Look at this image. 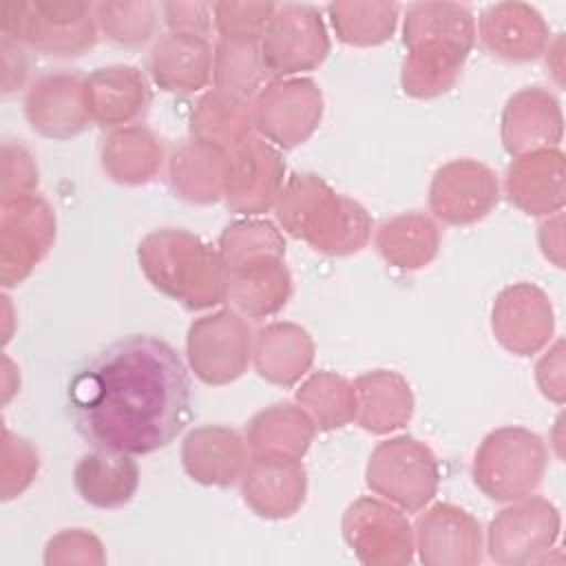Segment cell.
I'll return each mask as SVG.
<instances>
[{
	"instance_id": "6da1fadb",
	"label": "cell",
	"mask_w": 566,
	"mask_h": 566,
	"mask_svg": "<svg viewBox=\"0 0 566 566\" xmlns=\"http://www.w3.org/2000/svg\"><path fill=\"white\" fill-rule=\"evenodd\" d=\"M66 413L93 449L148 455L168 447L190 422L192 387L166 340L130 334L75 369Z\"/></svg>"
},
{
	"instance_id": "7a4b0ae2",
	"label": "cell",
	"mask_w": 566,
	"mask_h": 566,
	"mask_svg": "<svg viewBox=\"0 0 566 566\" xmlns=\"http://www.w3.org/2000/svg\"><path fill=\"white\" fill-rule=\"evenodd\" d=\"M475 38L467 7L453 2L413 4L405 20L402 88L413 97H436L455 82Z\"/></svg>"
},
{
	"instance_id": "3957f363",
	"label": "cell",
	"mask_w": 566,
	"mask_h": 566,
	"mask_svg": "<svg viewBox=\"0 0 566 566\" xmlns=\"http://www.w3.org/2000/svg\"><path fill=\"white\" fill-rule=\"evenodd\" d=\"M226 298L248 316L279 312L292 292L283 254L285 241L270 221H237L221 234Z\"/></svg>"
},
{
	"instance_id": "277c9868",
	"label": "cell",
	"mask_w": 566,
	"mask_h": 566,
	"mask_svg": "<svg viewBox=\"0 0 566 566\" xmlns=\"http://www.w3.org/2000/svg\"><path fill=\"white\" fill-rule=\"evenodd\" d=\"M276 219L292 237L327 254L358 252L371 232L365 208L312 172L294 175L285 184L276 197Z\"/></svg>"
},
{
	"instance_id": "5b68a950",
	"label": "cell",
	"mask_w": 566,
	"mask_h": 566,
	"mask_svg": "<svg viewBox=\"0 0 566 566\" xmlns=\"http://www.w3.org/2000/svg\"><path fill=\"white\" fill-rule=\"evenodd\" d=\"M148 281L190 310L217 305L226 298V270L221 256L199 237L164 228L150 232L137 250Z\"/></svg>"
},
{
	"instance_id": "8992f818",
	"label": "cell",
	"mask_w": 566,
	"mask_h": 566,
	"mask_svg": "<svg viewBox=\"0 0 566 566\" xmlns=\"http://www.w3.org/2000/svg\"><path fill=\"white\" fill-rule=\"evenodd\" d=\"M546 469L542 438L522 427L491 431L473 460V482L495 502L526 497Z\"/></svg>"
},
{
	"instance_id": "52a82bcc",
	"label": "cell",
	"mask_w": 566,
	"mask_h": 566,
	"mask_svg": "<svg viewBox=\"0 0 566 566\" xmlns=\"http://www.w3.org/2000/svg\"><path fill=\"white\" fill-rule=\"evenodd\" d=\"M2 33L46 55H80L95 44L91 4L4 2Z\"/></svg>"
},
{
	"instance_id": "ba28073f",
	"label": "cell",
	"mask_w": 566,
	"mask_h": 566,
	"mask_svg": "<svg viewBox=\"0 0 566 566\" xmlns=\"http://www.w3.org/2000/svg\"><path fill=\"white\" fill-rule=\"evenodd\" d=\"M438 480L433 453L409 436L380 442L367 464V486L407 513H416L436 495Z\"/></svg>"
},
{
	"instance_id": "9c48e42d",
	"label": "cell",
	"mask_w": 566,
	"mask_h": 566,
	"mask_svg": "<svg viewBox=\"0 0 566 566\" xmlns=\"http://www.w3.org/2000/svg\"><path fill=\"white\" fill-rule=\"evenodd\" d=\"M329 42L316 9L305 4L276 7L263 35L261 55L270 73L290 75L325 60Z\"/></svg>"
},
{
	"instance_id": "30bf717a",
	"label": "cell",
	"mask_w": 566,
	"mask_h": 566,
	"mask_svg": "<svg viewBox=\"0 0 566 566\" xmlns=\"http://www.w3.org/2000/svg\"><path fill=\"white\" fill-rule=\"evenodd\" d=\"M250 327L234 312L223 310L195 321L188 329V360L208 385H226L243 374L250 360Z\"/></svg>"
},
{
	"instance_id": "8fae6325",
	"label": "cell",
	"mask_w": 566,
	"mask_h": 566,
	"mask_svg": "<svg viewBox=\"0 0 566 566\" xmlns=\"http://www.w3.org/2000/svg\"><path fill=\"white\" fill-rule=\"evenodd\" d=\"M323 99L312 80L263 86L254 106V126L281 148L303 144L321 122Z\"/></svg>"
},
{
	"instance_id": "7c38bea8",
	"label": "cell",
	"mask_w": 566,
	"mask_h": 566,
	"mask_svg": "<svg viewBox=\"0 0 566 566\" xmlns=\"http://www.w3.org/2000/svg\"><path fill=\"white\" fill-rule=\"evenodd\" d=\"M283 161L265 142L248 137L228 153L226 203L239 214H261L279 197Z\"/></svg>"
},
{
	"instance_id": "4fadbf2b",
	"label": "cell",
	"mask_w": 566,
	"mask_h": 566,
	"mask_svg": "<svg viewBox=\"0 0 566 566\" xmlns=\"http://www.w3.org/2000/svg\"><path fill=\"white\" fill-rule=\"evenodd\" d=\"M559 535V513L544 500L533 497L504 509L489 528V553L500 564L535 562Z\"/></svg>"
},
{
	"instance_id": "5bb4252c",
	"label": "cell",
	"mask_w": 566,
	"mask_h": 566,
	"mask_svg": "<svg viewBox=\"0 0 566 566\" xmlns=\"http://www.w3.org/2000/svg\"><path fill=\"white\" fill-rule=\"evenodd\" d=\"M343 533L365 564H402L411 559V526L400 511L363 497L345 513Z\"/></svg>"
},
{
	"instance_id": "9a60e30c",
	"label": "cell",
	"mask_w": 566,
	"mask_h": 566,
	"mask_svg": "<svg viewBox=\"0 0 566 566\" xmlns=\"http://www.w3.org/2000/svg\"><path fill=\"white\" fill-rule=\"evenodd\" d=\"M429 203L433 214L447 223H473L497 203V181L486 166L458 159L436 172Z\"/></svg>"
},
{
	"instance_id": "2e32d148",
	"label": "cell",
	"mask_w": 566,
	"mask_h": 566,
	"mask_svg": "<svg viewBox=\"0 0 566 566\" xmlns=\"http://www.w3.org/2000/svg\"><path fill=\"white\" fill-rule=\"evenodd\" d=\"M553 327V310L539 287L517 283L500 292L493 305V332L509 352L517 356L535 354L551 340Z\"/></svg>"
},
{
	"instance_id": "e0dca14e",
	"label": "cell",
	"mask_w": 566,
	"mask_h": 566,
	"mask_svg": "<svg viewBox=\"0 0 566 566\" xmlns=\"http://www.w3.org/2000/svg\"><path fill=\"white\" fill-rule=\"evenodd\" d=\"M24 106L31 128L46 137L77 135L91 119L86 80L77 73L40 77L31 86Z\"/></svg>"
},
{
	"instance_id": "ac0fdd59",
	"label": "cell",
	"mask_w": 566,
	"mask_h": 566,
	"mask_svg": "<svg viewBox=\"0 0 566 566\" xmlns=\"http://www.w3.org/2000/svg\"><path fill=\"white\" fill-rule=\"evenodd\" d=\"M506 195L526 214H551L564 206V155L557 148L517 155L506 170Z\"/></svg>"
},
{
	"instance_id": "d6986e66",
	"label": "cell",
	"mask_w": 566,
	"mask_h": 566,
	"mask_svg": "<svg viewBox=\"0 0 566 566\" xmlns=\"http://www.w3.org/2000/svg\"><path fill=\"white\" fill-rule=\"evenodd\" d=\"M502 139L511 155H526L557 146L562 139V113L553 95L542 88L515 93L502 117Z\"/></svg>"
},
{
	"instance_id": "ffe728a7",
	"label": "cell",
	"mask_w": 566,
	"mask_h": 566,
	"mask_svg": "<svg viewBox=\"0 0 566 566\" xmlns=\"http://www.w3.org/2000/svg\"><path fill=\"white\" fill-rule=\"evenodd\" d=\"M243 500L261 517H287L305 500V471L294 458L256 455L243 478Z\"/></svg>"
},
{
	"instance_id": "44dd1931",
	"label": "cell",
	"mask_w": 566,
	"mask_h": 566,
	"mask_svg": "<svg viewBox=\"0 0 566 566\" xmlns=\"http://www.w3.org/2000/svg\"><path fill=\"white\" fill-rule=\"evenodd\" d=\"M420 559L424 564L480 562V524L453 504H438L418 524Z\"/></svg>"
},
{
	"instance_id": "7402d4cb",
	"label": "cell",
	"mask_w": 566,
	"mask_h": 566,
	"mask_svg": "<svg viewBox=\"0 0 566 566\" xmlns=\"http://www.w3.org/2000/svg\"><path fill=\"white\" fill-rule=\"evenodd\" d=\"M480 35L493 55L511 62H526L542 53L548 40V27L533 7L522 2H500L482 13Z\"/></svg>"
},
{
	"instance_id": "603a6c76",
	"label": "cell",
	"mask_w": 566,
	"mask_h": 566,
	"mask_svg": "<svg viewBox=\"0 0 566 566\" xmlns=\"http://www.w3.org/2000/svg\"><path fill=\"white\" fill-rule=\"evenodd\" d=\"M186 473L201 484H232L245 464V444L234 429L199 427L181 447Z\"/></svg>"
},
{
	"instance_id": "cb8c5ba5",
	"label": "cell",
	"mask_w": 566,
	"mask_h": 566,
	"mask_svg": "<svg viewBox=\"0 0 566 566\" xmlns=\"http://www.w3.org/2000/svg\"><path fill=\"white\" fill-rule=\"evenodd\" d=\"M73 482L84 502L97 509H117L133 500L139 484V469L133 455L95 449L80 458Z\"/></svg>"
},
{
	"instance_id": "d4e9b609",
	"label": "cell",
	"mask_w": 566,
	"mask_h": 566,
	"mask_svg": "<svg viewBox=\"0 0 566 566\" xmlns=\"http://www.w3.org/2000/svg\"><path fill=\"white\" fill-rule=\"evenodd\" d=\"M88 111L99 126H119L135 119L150 102L148 86L133 66L97 69L86 77Z\"/></svg>"
},
{
	"instance_id": "484cf974",
	"label": "cell",
	"mask_w": 566,
	"mask_h": 566,
	"mask_svg": "<svg viewBox=\"0 0 566 566\" xmlns=\"http://www.w3.org/2000/svg\"><path fill=\"white\" fill-rule=\"evenodd\" d=\"M212 55L206 38L168 33L150 53L153 80L170 93L199 91L210 75Z\"/></svg>"
},
{
	"instance_id": "4316f807",
	"label": "cell",
	"mask_w": 566,
	"mask_h": 566,
	"mask_svg": "<svg viewBox=\"0 0 566 566\" xmlns=\"http://www.w3.org/2000/svg\"><path fill=\"white\" fill-rule=\"evenodd\" d=\"M411 407L409 385L394 371H371L354 382V418L367 431L385 433L402 427Z\"/></svg>"
},
{
	"instance_id": "83f0119b",
	"label": "cell",
	"mask_w": 566,
	"mask_h": 566,
	"mask_svg": "<svg viewBox=\"0 0 566 566\" xmlns=\"http://www.w3.org/2000/svg\"><path fill=\"white\" fill-rule=\"evenodd\" d=\"M4 203H13V208H15V210H9V206H4L2 217L11 219L18 226L15 228L18 234L2 232V243L15 241L20 245V250H18L15 263L2 274V283L15 285L46 254V250L55 237V219H53L46 201L40 197H33V195L11 199Z\"/></svg>"
},
{
	"instance_id": "f1b7e54d",
	"label": "cell",
	"mask_w": 566,
	"mask_h": 566,
	"mask_svg": "<svg viewBox=\"0 0 566 566\" xmlns=\"http://www.w3.org/2000/svg\"><path fill=\"white\" fill-rule=\"evenodd\" d=\"M256 371L270 382L292 385L298 380L314 356L312 338L292 323H274L256 336Z\"/></svg>"
},
{
	"instance_id": "f546056e",
	"label": "cell",
	"mask_w": 566,
	"mask_h": 566,
	"mask_svg": "<svg viewBox=\"0 0 566 566\" xmlns=\"http://www.w3.org/2000/svg\"><path fill=\"white\" fill-rule=\"evenodd\" d=\"M248 431L250 447L256 455L298 460L312 442L314 424L294 405H272L252 418Z\"/></svg>"
},
{
	"instance_id": "4dcf8cb0",
	"label": "cell",
	"mask_w": 566,
	"mask_h": 566,
	"mask_svg": "<svg viewBox=\"0 0 566 566\" xmlns=\"http://www.w3.org/2000/svg\"><path fill=\"white\" fill-rule=\"evenodd\" d=\"M438 243V228L420 212L394 217L385 221L376 234V245L385 261L405 270L427 265L436 256Z\"/></svg>"
},
{
	"instance_id": "1f68e13d",
	"label": "cell",
	"mask_w": 566,
	"mask_h": 566,
	"mask_svg": "<svg viewBox=\"0 0 566 566\" xmlns=\"http://www.w3.org/2000/svg\"><path fill=\"white\" fill-rule=\"evenodd\" d=\"M250 119L252 115L245 99L214 88L203 95L192 111L190 133L199 142L232 150L250 137Z\"/></svg>"
},
{
	"instance_id": "d6a6232c",
	"label": "cell",
	"mask_w": 566,
	"mask_h": 566,
	"mask_svg": "<svg viewBox=\"0 0 566 566\" xmlns=\"http://www.w3.org/2000/svg\"><path fill=\"white\" fill-rule=\"evenodd\" d=\"M226 172L228 153L214 144L199 139H192L186 146H181L170 161V184L179 197H184L195 175H199L195 203H210L223 197Z\"/></svg>"
},
{
	"instance_id": "836d02e7",
	"label": "cell",
	"mask_w": 566,
	"mask_h": 566,
	"mask_svg": "<svg viewBox=\"0 0 566 566\" xmlns=\"http://www.w3.org/2000/svg\"><path fill=\"white\" fill-rule=\"evenodd\" d=\"M212 71L219 91L245 102L263 88L270 75L256 40H221Z\"/></svg>"
},
{
	"instance_id": "e575fe53",
	"label": "cell",
	"mask_w": 566,
	"mask_h": 566,
	"mask_svg": "<svg viewBox=\"0 0 566 566\" xmlns=\"http://www.w3.org/2000/svg\"><path fill=\"white\" fill-rule=\"evenodd\" d=\"M128 157L108 170V175L119 184H144L153 179L161 164V148L157 139L146 128H126L108 137L102 150V164H113Z\"/></svg>"
},
{
	"instance_id": "d590c367",
	"label": "cell",
	"mask_w": 566,
	"mask_h": 566,
	"mask_svg": "<svg viewBox=\"0 0 566 566\" xmlns=\"http://www.w3.org/2000/svg\"><path fill=\"white\" fill-rule=\"evenodd\" d=\"M296 398L310 409L316 427L323 431L343 427L354 418V385L336 374L321 371L312 376L296 391Z\"/></svg>"
},
{
	"instance_id": "8d00e7d4",
	"label": "cell",
	"mask_w": 566,
	"mask_h": 566,
	"mask_svg": "<svg viewBox=\"0 0 566 566\" xmlns=\"http://www.w3.org/2000/svg\"><path fill=\"white\" fill-rule=\"evenodd\" d=\"M382 4H363V20L347 15L338 4H329L334 29L338 31V38L349 44H378L385 42L396 24V4H385V9L378 13Z\"/></svg>"
},
{
	"instance_id": "74e56055",
	"label": "cell",
	"mask_w": 566,
	"mask_h": 566,
	"mask_svg": "<svg viewBox=\"0 0 566 566\" xmlns=\"http://www.w3.org/2000/svg\"><path fill=\"white\" fill-rule=\"evenodd\" d=\"M221 40H259L276 4L219 2L212 7Z\"/></svg>"
},
{
	"instance_id": "f35d334b",
	"label": "cell",
	"mask_w": 566,
	"mask_h": 566,
	"mask_svg": "<svg viewBox=\"0 0 566 566\" xmlns=\"http://www.w3.org/2000/svg\"><path fill=\"white\" fill-rule=\"evenodd\" d=\"M210 4H164V13H166V22L172 29V33H186V35H197V38H206L208 29H210V18H208Z\"/></svg>"
}]
</instances>
